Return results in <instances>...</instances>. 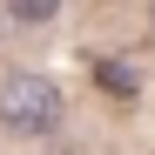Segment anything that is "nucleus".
<instances>
[{
  "mask_svg": "<svg viewBox=\"0 0 155 155\" xmlns=\"http://www.w3.org/2000/svg\"><path fill=\"white\" fill-rule=\"evenodd\" d=\"M0 121L20 128V135H47V128L61 121V88L41 81V74H14V81L0 88Z\"/></svg>",
  "mask_w": 155,
  "mask_h": 155,
  "instance_id": "obj_1",
  "label": "nucleus"
},
{
  "mask_svg": "<svg viewBox=\"0 0 155 155\" xmlns=\"http://www.w3.org/2000/svg\"><path fill=\"white\" fill-rule=\"evenodd\" d=\"M61 0H14V20H54Z\"/></svg>",
  "mask_w": 155,
  "mask_h": 155,
  "instance_id": "obj_2",
  "label": "nucleus"
},
{
  "mask_svg": "<svg viewBox=\"0 0 155 155\" xmlns=\"http://www.w3.org/2000/svg\"><path fill=\"white\" fill-rule=\"evenodd\" d=\"M101 88H115V94H128V88H135V74H128V68H101Z\"/></svg>",
  "mask_w": 155,
  "mask_h": 155,
  "instance_id": "obj_3",
  "label": "nucleus"
}]
</instances>
